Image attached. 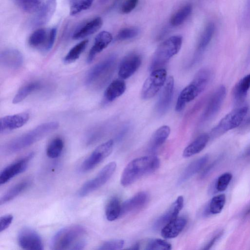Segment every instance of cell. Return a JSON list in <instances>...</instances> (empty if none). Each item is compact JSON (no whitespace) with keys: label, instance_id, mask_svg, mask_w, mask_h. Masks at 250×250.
Wrapping results in <instances>:
<instances>
[{"label":"cell","instance_id":"6da1fadb","mask_svg":"<svg viewBox=\"0 0 250 250\" xmlns=\"http://www.w3.org/2000/svg\"><path fill=\"white\" fill-rule=\"evenodd\" d=\"M59 124L56 122L45 123L11 140L2 147L5 154H12L19 151L42 139L51 132L57 129Z\"/></svg>","mask_w":250,"mask_h":250},{"label":"cell","instance_id":"7a4b0ae2","mask_svg":"<svg viewBox=\"0 0 250 250\" xmlns=\"http://www.w3.org/2000/svg\"><path fill=\"white\" fill-rule=\"evenodd\" d=\"M160 166V160L155 156H146L131 161L124 169L121 184L126 187L142 176L156 170Z\"/></svg>","mask_w":250,"mask_h":250},{"label":"cell","instance_id":"3957f363","mask_svg":"<svg viewBox=\"0 0 250 250\" xmlns=\"http://www.w3.org/2000/svg\"><path fill=\"white\" fill-rule=\"evenodd\" d=\"M211 77V72L207 68L200 69L191 82L180 92L176 104L177 112L182 111L186 104L195 99L206 88Z\"/></svg>","mask_w":250,"mask_h":250},{"label":"cell","instance_id":"277c9868","mask_svg":"<svg viewBox=\"0 0 250 250\" xmlns=\"http://www.w3.org/2000/svg\"><path fill=\"white\" fill-rule=\"evenodd\" d=\"M183 39L181 36H173L162 42L157 47L150 64V70L162 68L180 51Z\"/></svg>","mask_w":250,"mask_h":250},{"label":"cell","instance_id":"5b68a950","mask_svg":"<svg viewBox=\"0 0 250 250\" xmlns=\"http://www.w3.org/2000/svg\"><path fill=\"white\" fill-rule=\"evenodd\" d=\"M116 59V56L112 54L94 66L87 75L86 85L96 88L102 87L111 76Z\"/></svg>","mask_w":250,"mask_h":250},{"label":"cell","instance_id":"8992f818","mask_svg":"<svg viewBox=\"0 0 250 250\" xmlns=\"http://www.w3.org/2000/svg\"><path fill=\"white\" fill-rule=\"evenodd\" d=\"M85 233V229L80 225H72L65 227L58 231L52 237L50 248L52 250H71L74 245L81 238Z\"/></svg>","mask_w":250,"mask_h":250},{"label":"cell","instance_id":"52a82bcc","mask_svg":"<svg viewBox=\"0 0 250 250\" xmlns=\"http://www.w3.org/2000/svg\"><path fill=\"white\" fill-rule=\"evenodd\" d=\"M249 110V106L244 105L238 107L224 117L211 130L210 138L220 136L230 130L240 126Z\"/></svg>","mask_w":250,"mask_h":250},{"label":"cell","instance_id":"ba28073f","mask_svg":"<svg viewBox=\"0 0 250 250\" xmlns=\"http://www.w3.org/2000/svg\"><path fill=\"white\" fill-rule=\"evenodd\" d=\"M167 72L165 69L160 68L152 71L144 83L141 91L143 99L153 98L164 86L167 81Z\"/></svg>","mask_w":250,"mask_h":250},{"label":"cell","instance_id":"9c48e42d","mask_svg":"<svg viewBox=\"0 0 250 250\" xmlns=\"http://www.w3.org/2000/svg\"><path fill=\"white\" fill-rule=\"evenodd\" d=\"M116 166L115 162L107 164L94 178L87 181L82 186L78 191L79 196H85L103 186L112 176Z\"/></svg>","mask_w":250,"mask_h":250},{"label":"cell","instance_id":"30bf717a","mask_svg":"<svg viewBox=\"0 0 250 250\" xmlns=\"http://www.w3.org/2000/svg\"><path fill=\"white\" fill-rule=\"evenodd\" d=\"M113 146V140H109L97 146L82 164L81 170L88 171L96 167L111 153Z\"/></svg>","mask_w":250,"mask_h":250},{"label":"cell","instance_id":"8fae6325","mask_svg":"<svg viewBox=\"0 0 250 250\" xmlns=\"http://www.w3.org/2000/svg\"><path fill=\"white\" fill-rule=\"evenodd\" d=\"M226 95V88L220 85L209 99L207 106L201 117L200 123L204 124L211 120L219 111Z\"/></svg>","mask_w":250,"mask_h":250},{"label":"cell","instance_id":"7c38bea8","mask_svg":"<svg viewBox=\"0 0 250 250\" xmlns=\"http://www.w3.org/2000/svg\"><path fill=\"white\" fill-rule=\"evenodd\" d=\"M19 246L24 250H42L43 245L41 237L33 229L24 227L19 232L17 237Z\"/></svg>","mask_w":250,"mask_h":250},{"label":"cell","instance_id":"4fadbf2b","mask_svg":"<svg viewBox=\"0 0 250 250\" xmlns=\"http://www.w3.org/2000/svg\"><path fill=\"white\" fill-rule=\"evenodd\" d=\"M34 156V153L30 152L3 169L0 173V184H4L15 176L24 172Z\"/></svg>","mask_w":250,"mask_h":250},{"label":"cell","instance_id":"5bb4252c","mask_svg":"<svg viewBox=\"0 0 250 250\" xmlns=\"http://www.w3.org/2000/svg\"><path fill=\"white\" fill-rule=\"evenodd\" d=\"M141 63L142 57L139 54L132 53L127 55L119 66V76L122 79L129 78L139 69Z\"/></svg>","mask_w":250,"mask_h":250},{"label":"cell","instance_id":"9a60e30c","mask_svg":"<svg viewBox=\"0 0 250 250\" xmlns=\"http://www.w3.org/2000/svg\"><path fill=\"white\" fill-rule=\"evenodd\" d=\"M184 201L182 196H178L168 209L155 221L153 225V229H162L167 224L176 218L184 206Z\"/></svg>","mask_w":250,"mask_h":250},{"label":"cell","instance_id":"2e32d148","mask_svg":"<svg viewBox=\"0 0 250 250\" xmlns=\"http://www.w3.org/2000/svg\"><path fill=\"white\" fill-rule=\"evenodd\" d=\"M174 81L172 76H169L160 93L156 105V110L160 115L165 114L168 110L172 101Z\"/></svg>","mask_w":250,"mask_h":250},{"label":"cell","instance_id":"e0dca14e","mask_svg":"<svg viewBox=\"0 0 250 250\" xmlns=\"http://www.w3.org/2000/svg\"><path fill=\"white\" fill-rule=\"evenodd\" d=\"M29 119L27 112H22L3 117L0 120V133L20 128L24 125Z\"/></svg>","mask_w":250,"mask_h":250},{"label":"cell","instance_id":"ac0fdd59","mask_svg":"<svg viewBox=\"0 0 250 250\" xmlns=\"http://www.w3.org/2000/svg\"><path fill=\"white\" fill-rule=\"evenodd\" d=\"M148 200V195L146 192H138L121 204L120 216H124L141 209L146 205Z\"/></svg>","mask_w":250,"mask_h":250},{"label":"cell","instance_id":"d6986e66","mask_svg":"<svg viewBox=\"0 0 250 250\" xmlns=\"http://www.w3.org/2000/svg\"><path fill=\"white\" fill-rule=\"evenodd\" d=\"M23 59L22 54L18 50L8 48L0 53V64L10 69H18L21 67Z\"/></svg>","mask_w":250,"mask_h":250},{"label":"cell","instance_id":"ffe728a7","mask_svg":"<svg viewBox=\"0 0 250 250\" xmlns=\"http://www.w3.org/2000/svg\"><path fill=\"white\" fill-rule=\"evenodd\" d=\"M57 7V0H46L42 8L36 13L32 24L40 26L47 23L54 15Z\"/></svg>","mask_w":250,"mask_h":250},{"label":"cell","instance_id":"44dd1931","mask_svg":"<svg viewBox=\"0 0 250 250\" xmlns=\"http://www.w3.org/2000/svg\"><path fill=\"white\" fill-rule=\"evenodd\" d=\"M112 39V36L109 32L103 31L100 32L96 36L94 44L89 52L87 62L91 63L96 56L109 45Z\"/></svg>","mask_w":250,"mask_h":250},{"label":"cell","instance_id":"7402d4cb","mask_svg":"<svg viewBox=\"0 0 250 250\" xmlns=\"http://www.w3.org/2000/svg\"><path fill=\"white\" fill-rule=\"evenodd\" d=\"M103 23V20L100 17L93 18L78 27L72 38L74 40H79L92 35L101 28Z\"/></svg>","mask_w":250,"mask_h":250},{"label":"cell","instance_id":"603a6c76","mask_svg":"<svg viewBox=\"0 0 250 250\" xmlns=\"http://www.w3.org/2000/svg\"><path fill=\"white\" fill-rule=\"evenodd\" d=\"M50 29L39 28L34 31L28 39V43L32 47L48 51Z\"/></svg>","mask_w":250,"mask_h":250},{"label":"cell","instance_id":"cb8c5ba5","mask_svg":"<svg viewBox=\"0 0 250 250\" xmlns=\"http://www.w3.org/2000/svg\"><path fill=\"white\" fill-rule=\"evenodd\" d=\"M186 224L187 219L185 217H177L167 224L161 229V235L165 239L175 238L184 229Z\"/></svg>","mask_w":250,"mask_h":250},{"label":"cell","instance_id":"d4e9b609","mask_svg":"<svg viewBox=\"0 0 250 250\" xmlns=\"http://www.w3.org/2000/svg\"><path fill=\"white\" fill-rule=\"evenodd\" d=\"M208 155H205L190 163L181 175L178 181V184L184 183L199 172L208 162Z\"/></svg>","mask_w":250,"mask_h":250},{"label":"cell","instance_id":"484cf974","mask_svg":"<svg viewBox=\"0 0 250 250\" xmlns=\"http://www.w3.org/2000/svg\"><path fill=\"white\" fill-rule=\"evenodd\" d=\"M250 88V74H249L235 85L232 91V98L236 104L242 103L245 99Z\"/></svg>","mask_w":250,"mask_h":250},{"label":"cell","instance_id":"4316f807","mask_svg":"<svg viewBox=\"0 0 250 250\" xmlns=\"http://www.w3.org/2000/svg\"><path fill=\"white\" fill-rule=\"evenodd\" d=\"M210 139L209 135L204 133L199 135L184 150L183 156L188 158L200 152L206 146Z\"/></svg>","mask_w":250,"mask_h":250},{"label":"cell","instance_id":"83f0119b","mask_svg":"<svg viewBox=\"0 0 250 250\" xmlns=\"http://www.w3.org/2000/svg\"><path fill=\"white\" fill-rule=\"evenodd\" d=\"M126 84L122 79L113 81L105 90L104 96L108 102H112L121 96L125 91Z\"/></svg>","mask_w":250,"mask_h":250},{"label":"cell","instance_id":"f1b7e54d","mask_svg":"<svg viewBox=\"0 0 250 250\" xmlns=\"http://www.w3.org/2000/svg\"><path fill=\"white\" fill-rule=\"evenodd\" d=\"M170 128L167 125H163L157 129L152 135L149 146L151 151H155L166 141L169 135Z\"/></svg>","mask_w":250,"mask_h":250},{"label":"cell","instance_id":"f546056e","mask_svg":"<svg viewBox=\"0 0 250 250\" xmlns=\"http://www.w3.org/2000/svg\"><path fill=\"white\" fill-rule=\"evenodd\" d=\"M30 184L31 181L26 179L12 187L0 198V205L4 204L15 198L25 190Z\"/></svg>","mask_w":250,"mask_h":250},{"label":"cell","instance_id":"4dcf8cb0","mask_svg":"<svg viewBox=\"0 0 250 250\" xmlns=\"http://www.w3.org/2000/svg\"><path fill=\"white\" fill-rule=\"evenodd\" d=\"M215 25L213 23H208L205 27L199 39L197 49V56L201 54L209 44L214 33Z\"/></svg>","mask_w":250,"mask_h":250},{"label":"cell","instance_id":"1f68e13d","mask_svg":"<svg viewBox=\"0 0 250 250\" xmlns=\"http://www.w3.org/2000/svg\"><path fill=\"white\" fill-rule=\"evenodd\" d=\"M121 204L117 197H112L108 202L105 210V216L107 220L113 221L120 217Z\"/></svg>","mask_w":250,"mask_h":250},{"label":"cell","instance_id":"d6a6232c","mask_svg":"<svg viewBox=\"0 0 250 250\" xmlns=\"http://www.w3.org/2000/svg\"><path fill=\"white\" fill-rule=\"evenodd\" d=\"M21 10L29 13H37L43 5L44 0H13Z\"/></svg>","mask_w":250,"mask_h":250},{"label":"cell","instance_id":"836d02e7","mask_svg":"<svg viewBox=\"0 0 250 250\" xmlns=\"http://www.w3.org/2000/svg\"><path fill=\"white\" fill-rule=\"evenodd\" d=\"M41 87V84L37 82L28 83L21 87L18 91L13 99V103H19L24 100L28 95Z\"/></svg>","mask_w":250,"mask_h":250},{"label":"cell","instance_id":"e575fe53","mask_svg":"<svg viewBox=\"0 0 250 250\" xmlns=\"http://www.w3.org/2000/svg\"><path fill=\"white\" fill-rule=\"evenodd\" d=\"M192 12V6L186 5L177 11L171 17L170 23L173 26H178L183 23Z\"/></svg>","mask_w":250,"mask_h":250},{"label":"cell","instance_id":"d590c367","mask_svg":"<svg viewBox=\"0 0 250 250\" xmlns=\"http://www.w3.org/2000/svg\"><path fill=\"white\" fill-rule=\"evenodd\" d=\"M88 41L84 40L73 46L63 59L65 63H70L77 60L86 47Z\"/></svg>","mask_w":250,"mask_h":250},{"label":"cell","instance_id":"8d00e7d4","mask_svg":"<svg viewBox=\"0 0 250 250\" xmlns=\"http://www.w3.org/2000/svg\"><path fill=\"white\" fill-rule=\"evenodd\" d=\"M64 146L63 140L60 137L52 139L46 149V155L50 158H56L60 156Z\"/></svg>","mask_w":250,"mask_h":250},{"label":"cell","instance_id":"74e56055","mask_svg":"<svg viewBox=\"0 0 250 250\" xmlns=\"http://www.w3.org/2000/svg\"><path fill=\"white\" fill-rule=\"evenodd\" d=\"M70 14L75 15L89 8L93 0H69Z\"/></svg>","mask_w":250,"mask_h":250},{"label":"cell","instance_id":"f35d334b","mask_svg":"<svg viewBox=\"0 0 250 250\" xmlns=\"http://www.w3.org/2000/svg\"><path fill=\"white\" fill-rule=\"evenodd\" d=\"M226 203L224 194L216 195L211 200L208 206V210L212 214H218L222 210Z\"/></svg>","mask_w":250,"mask_h":250},{"label":"cell","instance_id":"ab89813d","mask_svg":"<svg viewBox=\"0 0 250 250\" xmlns=\"http://www.w3.org/2000/svg\"><path fill=\"white\" fill-rule=\"evenodd\" d=\"M146 250H169L171 245L166 241L161 239H153L148 240L145 245Z\"/></svg>","mask_w":250,"mask_h":250},{"label":"cell","instance_id":"60d3db41","mask_svg":"<svg viewBox=\"0 0 250 250\" xmlns=\"http://www.w3.org/2000/svg\"><path fill=\"white\" fill-rule=\"evenodd\" d=\"M139 29L135 27H130L123 28L118 33L116 40L125 41L135 38L139 34Z\"/></svg>","mask_w":250,"mask_h":250},{"label":"cell","instance_id":"b9f144b4","mask_svg":"<svg viewBox=\"0 0 250 250\" xmlns=\"http://www.w3.org/2000/svg\"><path fill=\"white\" fill-rule=\"evenodd\" d=\"M232 175L229 172H226L221 175L215 182V187L218 191H225L228 188Z\"/></svg>","mask_w":250,"mask_h":250},{"label":"cell","instance_id":"7bdbcfd3","mask_svg":"<svg viewBox=\"0 0 250 250\" xmlns=\"http://www.w3.org/2000/svg\"><path fill=\"white\" fill-rule=\"evenodd\" d=\"M124 241L121 239H114L103 243L98 248L100 250H116L121 249L124 245Z\"/></svg>","mask_w":250,"mask_h":250},{"label":"cell","instance_id":"ee69618b","mask_svg":"<svg viewBox=\"0 0 250 250\" xmlns=\"http://www.w3.org/2000/svg\"><path fill=\"white\" fill-rule=\"evenodd\" d=\"M139 0H125L121 6V12L123 14H128L137 6Z\"/></svg>","mask_w":250,"mask_h":250},{"label":"cell","instance_id":"f6af8a7d","mask_svg":"<svg viewBox=\"0 0 250 250\" xmlns=\"http://www.w3.org/2000/svg\"><path fill=\"white\" fill-rule=\"evenodd\" d=\"M242 24L244 28H250V0H247L243 11L242 19Z\"/></svg>","mask_w":250,"mask_h":250},{"label":"cell","instance_id":"bcb514c9","mask_svg":"<svg viewBox=\"0 0 250 250\" xmlns=\"http://www.w3.org/2000/svg\"><path fill=\"white\" fill-rule=\"evenodd\" d=\"M13 219V215L7 214L1 216L0 218V232L5 230L11 224Z\"/></svg>","mask_w":250,"mask_h":250},{"label":"cell","instance_id":"7dc6e473","mask_svg":"<svg viewBox=\"0 0 250 250\" xmlns=\"http://www.w3.org/2000/svg\"><path fill=\"white\" fill-rule=\"evenodd\" d=\"M223 234V232L222 231H220L218 233H217L215 236H214L212 239L207 244V245L203 248L204 250H209L210 249L212 246L214 245V244L219 239V238L222 236Z\"/></svg>","mask_w":250,"mask_h":250},{"label":"cell","instance_id":"c3c4849f","mask_svg":"<svg viewBox=\"0 0 250 250\" xmlns=\"http://www.w3.org/2000/svg\"><path fill=\"white\" fill-rule=\"evenodd\" d=\"M217 160L214 161L213 163L210 164L209 165H208L207 167H206L204 169V170L203 171V172L201 175V177L202 178L206 177V176H207V175H208L210 173V172L214 168L215 166L217 164L218 162H217Z\"/></svg>","mask_w":250,"mask_h":250},{"label":"cell","instance_id":"681fc988","mask_svg":"<svg viewBox=\"0 0 250 250\" xmlns=\"http://www.w3.org/2000/svg\"><path fill=\"white\" fill-rule=\"evenodd\" d=\"M86 245V241L84 239H81L77 242L73 246L71 250H79L83 249Z\"/></svg>","mask_w":250,"mask_h":250},{"label":"cell","instance_id":"f907efd6","mask_svg":"<svg viewBox=\"0 0 250 250\" xmlns=\"http://www.w3.org/2000/svg\"><path fill=\"white\" fill-rule=\"evenodd\" d=\"M128 130V126H125L123 128V129L120 132V134L118 136V140H120L121 138H123V137L124 136V135L126 133V131Z\"/></svg>","mask_w":250,"mask_h":250},{"label":"cell","instance_id":"816d5d0a","mask_svg":"<svg viewBox=\"0 0 250 250\" xmlns=\"http://www.w3.org/2000/svg\"><path fill=\"white\" fill-rule=\"evenodd\" d=\"M244 125H245V127H246V126H249L250 125V117L247 119L246 122H245Z\"/></svg>","mask_w":250,"mask_h":250},{"label":"cell","instance_id":"f5cc1de1","mask_svg":"<svg viewBox=\"0 0 250 250\" xmlns=\"http://www.w3.org/2000/svg\"><path fill=\"white\" fill-rule=\"evenodd\" d=\"M250 208H249L248 210L247 211V214H250Z\"/></svg>","mask_w":250,"mask_h":250},{"label":"cell","instance_id":"db71d44e","mask_svg":"<svg viewBox=\"0 0 250 250\" xmlns=\"http://www.w3.org/2000/svg\"><path fill=\"white\" fill-rule=\"evenodd\" d=\"M249 58H250V53H249Z\"/></svg>","mask_w":250,"mask_h":250}]
</instances>
